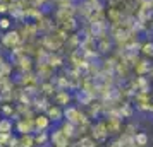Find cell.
I'll use <instances>...</instances> for the list:
<instances>
[{
    "mask_svg": "<svg viewBox=\"0 0 153 147\" xmlns=\"http://www.w3.org/2000/svg\"><path fill=\"white\" fill-rule=\"evenodd\" d=\"M52 142L57 147H67L69 137H67V133L64 132V130H55V132L52 133Z\"/></svg>",
    "mask_w": 153,
    "mask_h": 147,
    "instance_id": "cell-1",
    "label": "cell"
},
{
    "mask_svg": "<svg viewBox=\"0 0 153 147\" xmlns=\"http://www.w3.org/2000/svg\"><path fill=\"white\" fill-rule=\"evenodd\" d=\"M2 41H4V45L5 46H9V48H12V46H16L17 43L21 41V36H19V33L17 31H12V33H7V34L2 38Z\"/></svg>",
    "mask_w": 153,
    "mask_h": 147,
    "instance_id": "cell-2",
    "label": "cell"
},
{
    "mask_svg": "<svg viewBox=\"0 0 153 147\" xmlns=\"http://www.w3.org/2000/svg\"><path fill=\"white\" fill-rule=\"evenodd\" d=\"M64 116L67 118V121H72V123H79V121H83V115H79V111H77L76 108H67L65 111H64Z\"/></svg>",
    "mask_w": 153,
    "mask_h": 147,
    "instance_id": "cell-3",
    "label": "cell"
},
{
    "mask_svg": "<svg viewBox=\"0 0 153 147\" xmlns=\"http://www.w3.org/2000/svg\"><path fill=\"white\" fill-rule=\"evenodd\" d=\"M33 128H35V121H31V120H21L19 123H17V130L22 133V135H26V133H31L33 132Z\"/></svg>",
    "mask_w": 153,
    "mask_h": 147,
    "instance_id": "cell-4",
    "label": "cell"
},
{
    "mask_svg": "<svg viewBox=\"0 0 153 147\" xmlns=\"http://www.w3.org/2000/svg\"><path fill=\"white\" fill-rule=\"evenodd\" d=\"M95 139L98 140H105L107 139V135H108V128H107V125H103V123H98L97 127H95Z\"/></svg>",
    "mask_w": 153,
    "mask_h": 147,
    "instance_id": "cell-5",
    "label": "cell"
},
{
    "mask_svg": "<svg viewBox=\"0 0 153 147\" xmlns=\"http://www.w3.org/2000/svg\"><path fill=\"white\" fill-rule=\"evenodd\" d=\"M47 127H48V118H47V116L40 115V116L35 118V130L36 132H43Z\"/></svg>",
    "mask_w": 153,
    "mask_h": 147,
    "instance_id": "cell-6",
    "label": "cell"
},
{
    "mask_svg": "<svg viewBox=\"0 0 153 147\" xmlns=\"http://www.w3.org/2000/svg\"><path fill=\"white\" fill-rule=\"evenodd\" d=\"M12 132V121L9 118L0 120V133H10Z\"/></svg>",
    "mask_w": 153,
    "mask_h": 147,
    "instance_id": "cell-7",
    "label": "cell"
},
{
    "mask_svg": "<svg viewBox=\"0 0 153 147\" xmlns=\"http://www.w3.org/2000/svg\"><path fill=\"white\" fill-rule=\"evenodd\" d=\"M62 115L64 113L60 111V108H53V106H52V108H48V118L50 120H53V121H59V120L62 118Z\"/></svg>",
    "mask_w": 153,
    "mask_h": 147,
    "instance_id": "cell-8",
    "label": "cell"
},
{
    "mask_svg": "<svg viewBox=\"0 0 153 147\" xmlns=\"http://www.w3.org/2000/svg\"><path fill=\"white\" fill-rule=\"evenodd\" d=\"M33 144H35V139L31 137V133H26L24 137L19 139V147H33Z\"/></svg>",
    "mask_w": 153,
    "mask_h": 147,
    "instance_id": "cell-9",
    "label": "cell"
},
{
    "mask_svg": "<svg viewBox=\"0 0 153 147\" xmlns=\"http://www.w3.org/2000/svg\"><path fill=\"white\" fill-rule=\"evenodd\" d=\"M134 142H136V147H145L146 144H148L146 133H136V135H134Z\"/></svg>",
    "mask_w": 153,
    "mask_h": 147,
    "instance_id": "cell-10",
    "label": "cell"
},
{
    "mask_svg": "<svg viewBox=\"0 0 153 147\" xmlns=\"http://www.w3.org/2000/svg\"><path fill=\"white\" fill-rule=\"evenodd\" d=\"M77 99L83 103V105H88L91 101V92L90 91H81V92H77Z\"/></svg>",
    "mask_w": 153,
    "mask_h": 147,
    "instance_id": "cell-11",
    "label": "cell"
},
{
    "mask_svg": "<svg viewBox=\"0 0 153 147\" xmlns=\"http://www.w3.org/2000/svg\"><path fill=\"white\" fill-rule=\"evenodd\" d=\"M79 147H97V142L91 139V137H83V139L79 140Z\"/></svg>",
    "mask_w": 153,
    "mask_h": 147,
    "instance_id": "cell-12",
    "label": "cell"
},
{
    "mask_svg": "<svg viewBox=\"0 0 153 147\" xmlns=\"http://www.w3.org/2000/svg\"><path fill=\"white\" fill-rule=\"evenodd\" d=\"M57 103H59V105H67V103H69V94L65 91H60L57 94Z\"/></svg>",
    "mask_w": 153,
    "mask_h": 147,
    "instance_id": "cell-13",
    "label": "cell"
},
{
    "mask_svg": "<svg viewBox=\"0 0 153 147\" xmlns=\"http://www.w3.org/2000/svg\"><path fill=\"white\" fill-rule=\"evenodd\" d=\"M74 130H76V123H72V121H67L64 125V132L67 133V137H72L74 135Z\"/></svg>",
    "mask_w": 153,
    "mask_h": 147,
    "instance_id": "cell-14",
    "label": "cell"
},
{
    "mask_svg": "<svg viewBox=\"0 0 153 147\" xmlns=\"http://www.w3.org/2000/svg\"><path fill=\"white\" fill-rule=\"evenodd\" d=\"M143 53L145 55H153V43H146L143 46Z\"/></svg>",
    "mask_w": 153,
    "mask_h": 147,
    "instance_id": "cell-15",
    "label": "cell"
},
{
    "mask_svg": "<svg viewBox=\"0 0 153 147\" xmlns=\"http://www.w3.org/2000/svg\"><path fill=\"white\" fill-rule=\"evenodd\" d=\"M10 142V133H0V144H9Z\"/></svg>",
    "mask_w": 153,
    "mask_h": 147,
    "instance_id": "cell-16",
    "label": "cell"
},
{
    "mask_svg": "<svg viewBox=\"0 0 153 147\" xmlns=\"http://www.w3.org/2000/svg\"><path fill=\"white\" fill-rule=\"evenodd\" d=\"M35 142H36V144H45V142H47V133H45V132H40V135L35 139Z\"/></svg>",
    "mask_w": 153,
    "mask_h": 147,
    "instance_id": "cell-17",
    "label": "cell"
},
{
    "mask_svg": "<svg viewBox=\"0 0 153 147\" xmlns=\"http://www.w3.org/2000/svg\"><path fill=\"white\" fill-rule=\"evenodd\" d=\"M9 26H10V21L9 19H0V28L2 29H9Z\"/></svg>",
    "mask_w": 153,
    "mask_h": 147,
    "instance_id": "cell-18",
    "label": "cell"
},
{
    "mask_svg": "<svg viewBox=\"0 0 153 147\" xmlns=\"http://www.w3.org/2000/svg\"><path fill=\"white\" fill-rule=\"evenodd\" d=\"M5 10H7V5H5L4 2H0V14H4Z\"/></svg>",
    "mask_w": 153,
    "mask_h": 147,
    "instance_id": "cell-19",
    "label": "cell"
},
{
    "mask_svg": "<svg viewBox=\"0 0 153 147\" xmlns=\"http://www.w3.org/2000/svg\"><path fill=\"white\" fill-rule=\"evenodd\" d=\"M4 111L7 113V115H10V113H12V110H10V106H4Z\"/></svg>",
    "mask_w": 153,
    "mask_h": 147,
    "instance_id": "cell-20",
    "label": "cell"
},
{
    "mask_svg": "<svg viewBox=\"0 0 153 147\" xmlns=\"http://www.w3.org/2000/svg\"><path fill=\"white\" fill-rule=\"evenodd\" d=\"M0 65H2V58H0Z\"/></svg>",
    "mask_w": 153,
    "mask_h": 147,
    "instance_id": "cell-21",
    "label": "cell"
},
{
    "mask_svg": "<svg viewBox=\"0 0 153 147\" xmlns=\"http://www.w3.org/2000/svg\"><path fill=\"white\" fill-rule=\"evenodd\" d=\"M152 111H153V105H152Z\"/></svg>",
    "mask_w": 153,
    "mask_h": 147,
    "instance_id": "cell-22",
    "label": "cell"
},
{
    "mask_svg": "<svg viewBox=\"0 0 153 147\" xmlns=\"http://www.w3.org/2000/svg\"><path fill=\"white\" fill-rule=\"evenodd\" d=\"M0 147H4V146H2V144H0Z\"/></svg>",
    "mask_w": 153,
    "mask_h": 147,
    "instance_id": "cell-23",
    "label": "cell"
}]
</instances>
